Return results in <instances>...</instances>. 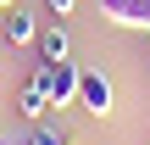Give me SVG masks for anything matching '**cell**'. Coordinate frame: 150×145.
I'll return each mask as SVG.
<instances>
[{
    "label": "cell",
    "instance_id": "cell-5",
    "mask_svg": "<svg viewBox=\"0 0 150 145\" xmlns=\"http://www.w3.org/2000/svg\"><path fill=\"white\" fill-rule=\"evenodd\" d=\"M17 112H22L28 123H45V117H50V95H45V78H39V73H28V84L17 89Z\"/></svg>",
    "mask_w": 150,
    "mask_h": 145
},
{
    "label": "cell",
    "instance_id": "cell-10",
    "mask_svg": "<svg viewBox=\"0 0 150 145\" xmlns=\"http://www.w3.org/2000/svg\"><path fill=\"white\" fill-rule=\"evenodd\" d=\"M0 6H17V0H0Z\"/></svg>",
    "mask_w": 150,
    "mask_h": 145
},
{
    "label": "cell",
    "instance_id": "cell-4",
    "mask_svg": "<svg viewBox=\"0 0 150 145\" xmlns=\"http://www.w3.org/2000/svg\"><path fill=\"white\" fill-rule=\"evenodd\" d=\"M95 11L117 28H150V0H95Z\"/></svg>",
    "mask_w": 150,
    "mask_h": 145
},
{
    "label": "cell",
    "instance_id": "cell-11",
    "mask_svg": "<svg viewBox=\"0 0 150 145\" xmlns=\"http://www.w3.org/2000/svg\"><path fill=\"white\" fill-rule=\"evenodd\" d=\"M145 34H150V28H145Z\"/></svg>",
    "mask_w": 150,
    "mask_h": 145
},
{
    "label": "cell",
    "instance_id": "cell-1",
    "mask_svg": "<svg viewBox=\"0 0 150 145\" xmlns=\"http://www.w3.org/2000/svg\"><path fill=\"white\" fill-rule=\"evenodd\" d=\"M33 73L45 78L50 106H72V101H78V78H83V67H72V61H39Z\"/></svg>",
    "mask_w": 150,
    "mask_h": 145
},
{
    "label": "cell",
    "instance_id": "cell-9",
    "mask_svg": "<svg viewBox=\"0 0 150 145\" xmlns=\"http://www.w3.org/2000/svg\"><path fill=\"white\" fill-rule=\"evenodd\" d=\"M0 145H28V140H0Z\"/></svg>",
    "mask_w": 150,
    "mask_h": 145
},
{
    "label": "cell",
    "instance_id": "cell-7",
    "mask_svg": "<svg viewBox=\"0 0 150 145\" xmlns=\"http://www.w3.org/2000/svg\"><path fill=\"white\" fill-rule=\"evenodd\" d=\"M28 145H72V134H67L61 123H50V117H45V123H33V134H28Z\"/></svg>",
    "mask_w": 150,
    "mask_h": 145
},
{
    "label": "cell",
    "instance_id": "cell-3",
    "mask_svg": "<svg viewBox=\"0 0 150 145\" xmlns=\"http://www.w3.org/2000/svg\"><path fill=\"white\" fill-rule=\"evenodd\" d=\"M0 39L6 45H33L39 39V17L22 6H0Z\"/></svg>",
    "mask_w": 150,
    "mask_h": 145
},
{
    "label": "cell",
    "instance_id": "cell-2",
    "mask_svg": "<svg viewBox=\"0 0 150 145\" xmlns=\"http://www.w3.org/2000/svg\"><path fill=\"white\" fill-rule=\"evenodd\" d=\"M111 101H117L111 78L95 73V67H83V78H78V106H83L89 117H111Z\"/></svg>",
    "mask_w": 150,
    "mask_h": 145
},
{
    "label": "cell",
    "instance_id": "cell-6",
    "mask_svg": "<svg viewBox=\"0 0 150 145\" xmlns=\"http://www.w3.org/2000/svg\"><path fill=\"white\" fill-rule=\"evenodd\" d=\"M33 50H39V61H67V50H72V39H67V28H61V22H50V28H39V39H33Z\"/></svg>",
    "mask_w": 150,
    "mask_h": 145
},
{
    "label": "cell",
    "instance_id": "cell-8",
    "mask_svg": "<svg viewBox=\"0 0 150 145\" xmlns=\"http://www.w3.org/2000/svg\"><path fill=\"white\" fill-rule=\"evenodd\" d=\"M72 6H78V0H45V11H56V17H67Z\"/></svg>",
    "mask_w": 150,
    "mask_h": 145
}]
</instances>
